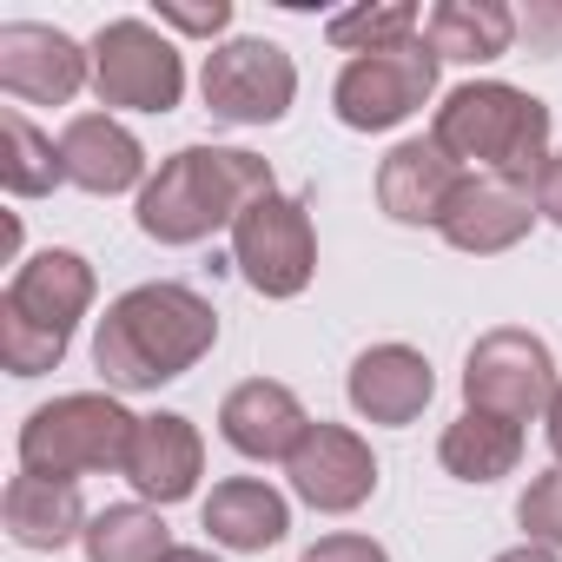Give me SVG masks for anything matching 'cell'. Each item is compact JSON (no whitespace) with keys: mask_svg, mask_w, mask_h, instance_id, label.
Listing matches in <instances>:
<instances>
[{"mask_svg":"<svg viewBox=\"0 0 562 562\" xmlns=\"http://www.w3.org/2000/svg\"><path fill=\"white\" fill-rule=\"evenodd\" d=\"M218 345V312L192 285H133L93 331V364L113 391H159Z\"/></svg>","mask_w":562,"mask_h":562,"instance_id":"obj_1","label":"cell"},{"mask_svg":"<svg viewBox=\"0 0 562 562\" xmlns=\"http://www.w3.org/2000/svg\"><path fill=\"white\" fill-rule=\"evenodd\" d=\"M271 166L245 146H179L139 186V232L153 245H199L218 225H238L258 199H271Z\"/></svg>","mask_w":562,"mask_h":562,"instance_id":"obj_2","label":"cell"},{"mask_svg":"<svg viewBox=\"0 0 562 562\" xmlns=\"http://www.w3.org/2000/svg\"><path fill=\"white\" fill-rule=\"evenodd\" d=\"M430 139L463 172H490V179H509V186L536 192V179L549 166V106L536 93H522V87L470 80V87L443 93Z\"/></svg>","mask_w":562,"mask_h":562,"instance_id":"obj_3","label":"cell"},{"mask_svg":"<svg viewBox=\"0 0 562 562\" xmlns=\"http://www.w3.org/2000/svg\"><path fill=\"white\" fill-rule=\"evenodd\" d=\"M93 265L80 251H34L0 299V364L14 378L54 371L74 345V325L93 312Z\"/></svg>","mask_w":562,"mask_h":562,"instance_id":"obj_4","label":"cell"},{"mask_svg":"<svg viewBox=\"0 0 562 562\" xmlns=\"http://www.w3.org/2000/svg\"><path fill=\"white\" fill-rule=\"evenodd\" d=\"M139 417L106 391H67L21 424V470L80 483L93 470H126Z\"/></svg>","mask_w":562,"mask_h":562,"instance_id":"obj_5","label":"cell"},{"mask_svg":"<svg viewBox=\"0 0 562 562\" xmlns=\"http://www.w3.org/2000/svg\"><path fill=\"white\" fill-rule=\"evenodd\" d=\"M93 93L126 113H172L186 100V60L153 21H106L93 34Z\"/></svg>","mask_w":562,"mask_h":562,"instance_id":"obj_6","label":"cell"},{"mask_svg":"<svg viewBox=\"0 0 562 562\" xmlns=\"http://www.w3.org/2000/svg\"><path fill=\"white\" fill-rule=\"evenodd\" d=\"M232 265L245 271V285L258 299H299L318 271V232H312V205L271 192L258 199L238 225H232Z\"/></svg>","mask_w":562,"mask_h":562,"instance_id":"obj_7","label":"cell"},{"mask_svg":"<svg viewBox=\"0 0 562 562\" xmlns=\"http://www.w3.org/2000/svg\"><path fill=\"white\" fill-rule=\"evenodd\" d=\"M437 47L430 41H404V47H384V54H358L345 60L338 87H331V106L351 133H391L404 126L430 93H437Z\"/></svg>","mask_w":562,"mask_h":562,"instance_id":"obj_8","label":"cell"},{"mask_svg":"<svg viewBox=\"0 0 562 562\" xmlns=\"http://www.w3.org/2000/svg\"><path fill=\"white\" fill-rule=\"evenodd\" d=\"M199 93L212 106V120L225 126H278L299 100V67L278 41H218L205 54Z\"/></svg>","mask_w":562,"mask_h":562,"instance_id":"obj_9","label":"cell"},{"mask_svg":"<svg viewBox=\"0 0 562 562\" xmlns=\"http://www.w3.org/2000/svg\"><path fill=\"white\" fill-rule=\"evenodd\" d=\"M555 384L562 378H555L549 345L536 331H516V325L483 331L470 345V358H463V397H470V411H490V417H509V424L542 417L549 397H555Z\"/></svg>","mask_w":562,"mask_h":562,"instance_id":"obj_10","label":"cell"},{"mask_svg":"<svg viewBox=\"0 0 562 562\" xmlns=\"http://www.w3.org/2000/svg\"><path fill=\"white\" fill-rule=\"evenodd\" d=\"M285 476H292L299 503H312L318 516H351V509H364L371 490H378V457H371V443H364L358 430L318 417V424L305 430V443L285 457Z\"/></svg>","mask_w":562,"mask_h":562,"instance_id":"obj_11","label":"cell"},{"mask_svg":"<svg viewBox=\"0 0 562 562\" xmlns=\"http://www.w3.org/2000/svg\"><path fill=\"white\" fill-rule=\"evenodd\" d=\"M93 80V47H80L60 27L8 21L0 27V87L27 106H67Z\"/></svg>","mask_w":562,"mask_h":562,"instance_id":"obj_12","label":"cell"},{"mask_svg":"<svg viewBox=\"0 0 562 562\" xmlns=\"http://www.w3.org/2000/svg\"><path fill=\"white\" fill-rule=\"evenodd\" d=\"M305 430H312V417H305L299 391L278 384V378H245V384H232L225 404H218V437H225L238 457H251V463L292 457V450L305 443Z\"/></svg>","mask_w":562,"mask_h":562,"instance_id":"obj_13","label":"cell"},{"mask_svg":"<svg viewBox=\"0 0 562 562\" xmlns=\"http://www.w3.org/2000/svg\"><path fill=\"white\" fill-rule=\"evenodd\" d=\"M536 218H542V212H536V192H529V186L470 172V179L457 186V199H450V212H443L437 232H443L457 251H470V258H496V251L522 245Z\"/></svg>","mask_w":562,"mask_h":562,"instance_id":"obj_14","label":"cell"},{"mask_svg":"<svg viewBox=\"0 0 562 562\" xmlns=\"http://www.w3.org/2000/svg\"><path fill=\"white\" fill-rule=\"evenodd\" d=\"M199 470H205V443L192 430V417L179 411H159V417H139L133 430V450H126V483L139 490V503H186L199 490Z\"/></svg>","mask_w":562,"mask_h":562,"instance_id":"obj_15","label":"cell"},{"mask_svg":"<svg viewBox=\"0 0 562 562\" xmlns=\"http://www.w3.org/2000/svg\"><path fill=\"white\" fill-rule=\"evenodd\" d=\"M345 391H351V411H358L364 424L404 430V424H417L424 404L437 397V378H430V358H424V351H411V345H371V351L351 364Z\"/></svg>","mask_w":562,"mask_h":562,"instance_id":"obj_16","label":"cell"},{"mask_svg":"<svg viewBox=\"0 0 562 562\" xmlns=\"http://www.w3.org/2000/svg\"><path fill=\"white\" fill-rule=\"evenodd\" d=\"M470 172L437 146V139H404L391 146V159L378 166V205L397 218V225H443L457 186Z\"/></svg>","mask_w":562,"mask_h":562,"instance_id":"obj_17","label":"cell"},{"mask_svg":"<svg viewBox=\"0 0 562 562\" xmlns=\"http://www.w3.org/2000/svg\"><path fill=\"white\" fill-rule=\"evenodd\" d=\"M60 166H67V186H80L93 199L146 186V146L113 113H74L60 133Z\"/></svg>","mask_w":562,"mask_h":562,"instance_id":"obj_18","label":"cell"},{"mask_svg":"<svg viewBox=\"0 0 562 562\" xmlns=\"http://www.w3.org/2000/svg\"><path fill=\"white\" fill-rule=\"evenodd\" d=\"M205 529L218 549H238V555H265L285 542L292 529V503L278 496L265 476H225L212 496H205Z\"/></svg>","mask_w":562,"mask_h":562,"instance_id":"obj_19","label":"cell"},{"mask_svg":"<svg viewBox=\"0 0 562 562\" xmlns=\"http://www.w3.org/2000/svg\"><path fill=\"white\" fill-rule=\"evenodd\" d=\"M0 516H8V536L21 542V549H67V542H80L87 536V503H80V483H60V476H34V470H21L14 483H8V503H0Z\"/></svg>","mask_w":562,"mask_h":562,"instance_id":"obj_20","label":"cell"},{"mask_svg":"<svg viewBox=\"0 0 562 562\" xmlns=\"http://www.w3.org/2000/svg\"><path fill=\"white\" fill-rule=\"evenodd\" d=\"M424 41L437 47V60L483 67V60H503L509 54L516 14L503 8V0H437L430 21H424Z\"/></svg>","mask_w":562,"mask_h":562,"instance_id":"obj_21","label":"cell"},{"mask_svg":"<svg viewBox=\"0 0 562 562\" xmlns=\"http://www.w3.org/2000/svg\"><path fill=\"white\" fill-rule=\"evenodd\" d=\"M437 463L457 476V483H496L522 463V424L509 417H490V411H463L443 443H437Z\"/></svg>","mask_w":562,"mask_h":562,"instance_id":"obj_22","label":"cell"},{"mask_svg":"<svg viewBox=\"0 0 562 562\" xmlns=\"http://www.w3.org/2000/svg\"><path fill=\"white\" fill-rule=\"evenodd\" d=\"M80 549H87V562H166L179 542H172V529L159 522L153 503H106L87 522Z\"/></svg>","mask_w":562,"mask_h":562,"instance_id":"obj_23","label":"cell"},{"mask_svg":"<svg viewBox=\"0 0 562 562\" xmlns=\"http://www.w3.org/2000/svg\"><path fill=\"white\" fill-rule=\"evenodd\" d=\"M0 186L14 199H41L54 186H67V166H60V139H47L21 106L0 113Z\"/></svg>","mask_w":562,"mask_h":562,"instance_id":"obj_24","label":"cell"},{"mask_svg":"<svg viewBox=\"0 0 562 562\" xmlns=\"http://www.w3.org/2000/svg\"><path fill=\"white\" fill-rule=\"evenodd\" d=\"M325 34H331V47H345L351 60H358V54H384V47L417 41V8H411V0H378V8L331 14Z\"/></svg>","mask_w":562,"mask_h":562,"instance_id":"obj_25","label":"cell"},{"mask_svg":"<svg viewBox=\"0 0 562 562\" xmlns=\"http://www.w3.org/2000/svg\"><path fill=\"white\" fill-rule=\"evenodd\" d=\"M516 522L529 529V542H549V549H562V463H555V470H542V476L522 490V503H516Z\"/></svg>","mask_w":562,"mask_h":562,"instance_id":"obj_26","label":"cell"},{"mask_svg":"<svg viewBox=\"0 0 562 562\" xmlns=\"http://www.w3.org/2000/svg\"><path fill=\"white\" fill-rule=\"evenodd\" d=\"M159 27H179V34L218 41V34L232 27V0H212V8H192V0H159Z\"/></svg>","mask_w":562,"mask_h":562,"instance_id":"obj_27","label":"cell"},{"mask_svg":"<svg viewBox=\"0 0 562 562\" xmlns=\"http://www.w3.org/2000/svg\"><path fill=\"white\" fill-rule=\"evenodd\" d=\"M299 562H391L384 555V542H371V536H351V529H338V536H318Z\"/></svg>","mask_w":562,"mask_h":562,"instance_id":"obj_28","label":"cell"},{"mask_svg":"<svg viewBox=\"0 0 562 562\" xmlns=\"http://www.w3.org/2000/svg\"><path fill=\"white\" fill-rule=\"evenodd\" d=\"M536 212H542L549 225H562V153H549V166H542V179H536Z\"/></svg>","mask_w":562,"mask_h":562,"instance_id":"obj_29","label":"cell"},{"mask_svg":"<svg viewBox=\"0 0 562 562\" xmlns=\"http://www.w3.org/2000/svg\"><path fill=\"white\" fill-rule=\"evenodd\" d=\"M496 562H562V555H555L549 542H516V549H503Z\"/></svg>","mask_w":562,"mask_h":562,"instance_id":"obj_30","label":"cell"},{"mask_svg":"<svg viewBox=\"0 0 562 562\" xmlns=\"http://www.w3.org/2000/svg\"><path fill=\"white\" fill-rule=\"evenodd\" d=\"M542 424H549V450H555V463H562V384H555V397H549Z\"/></svg>","mask_w":562,"mask_h":562,"instance_id":"obj_31","label":"cell"},{"mask_svg":"<svg viewBox=\"0 0 562 562\" xmlns=\"http://www.w3.org/2000/svg\"><path fill=\"white\" fill-rule=\"evenodd\" d=\"M166 562H218V555H212V549H172Z\"/></svg>","mask_w":562,"mask_h":562,"instance_id":"obj_32","label":"cell"}]
</instances>
